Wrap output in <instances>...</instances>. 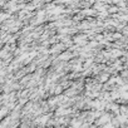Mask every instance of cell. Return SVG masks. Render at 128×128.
<instances>
[{"label":"cell","instance_id":"6da1fadb","mask_svg":"<svg viewBox=\"0 0 128 128\" xmlns=\"http://www.w3.org/2000/svg\"><path fill=\"white\" fill-rule=\"evenodd\" d=\"M64 46H66V45H64V44H56L53 49H50V52L52 53H56V52H62L63 49H64Z\"/></svg>","mask_w":128,"mask_h":128},{"label":"cell","instance_id":"7a4b0ae2","mask_svg":"<svg viewBox=\"0 0 128 128\" xmlns=\"http://www.w3.org/2000/svg\"><path fill=\"white\" fill-rule=\"evenodd\" d=\"M109 117H110L109 114H106V116H103V117H102V119L97 120V124H103L104 122H107V120H109V119H110Z\"/></svg>","mask_w":128,"mask_h":128},{"label":"cell","instance_id":"3957f363","mask_svg":"<svg viewBox=\"0 0 128 128\" xmlns=\"http://www.w3.org/2000/svg\"><path fill=\"white\" fill-rule=\"evenodd\" d=\"M69 58H72V54H69V53L59 55V59H62V60H67V59H69Z\"/></svg>","mask_w":128,"mask_h":128},{"label":"cell","instance_id":"277c9868","mask_svg":"<svg viewBox=\"0 0 128 128\" xmlns=\"http://www.w3.org/2000/svg\"><path fill=\"white\" fill-rule=\"evenodd\" d=\"M107 79H108V73H104V74L99 76V78H98V80H99V82H106Z\"/></svg>","mask_w":128,"mask_h":128},{"label":"cell","instance_id":"5b68a950","mask_svg":"<svg viewBox=\"0 0 128 128\" xmlns=\"http://www.w3.org/2000/svg\"><path fill=\"white\" fill-rule=\"evenodd\" d=\"M118 10H119V8H117V6H112V8L108 9V13H117Z\"/></svg>","mask_w":128,"mask_h":128}]
</instances>
